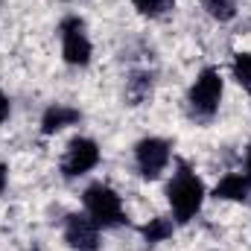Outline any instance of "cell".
I'll list each match as a JSON object with an SVG mask.
<instances>
[{"instance_id": "obj_7", "label": "cell", "mask_w": 251, "mask_h": 251, "mask_svg": "<svg viewBox=\"0 0 251 251\" xmlns=\"http://www.w3.org/2000/svg\"><path fill=\"white\" fill-rule=\"evenodd\" d=\"M64 243L76 251L100 249V225L88 213H70L64 219Z\"/></svg>"}, {"instance_id": "obj_6", "label": "cell", "mask_w": 251, "mask_h": 251, "mask_svg": "<svg viewBox=\"0 0 251 251\" xmlns=\"http://www.w3.org/2000/svg\"><path fill=\"white\" fill-rule=\"evenodd\" d=\"M100 164V146L91 137H73L64 149L62 158V173L64 178H79L85 173H91Z\"/></svg>"}, {"instance_id": "obj_13", "label": "cell", "mask_w": 251, "mask_h": 251, "mask_svg": "<svg viewBox=\"0 0 251 251\" xmlns=\"http://www.w3.org/2000/svg\"><path fill=\"white\" fill-rule=\"evenodd\" d=\"M201 3H204L207 15H210L213 21H222V24L237 15V0H201Z\"/></svg>"}, {"instance_id": "obj_15", "label": "cell", "mask_w": 251, "mask_h": 251, "mask_svg": "<svg viewBox=\"0 0 251 251\" xmlns=\"http://www.w3.org/2000/svg\"><path fill=\"white\" fill-rule=\"evenodd\" d=\"M9 111H12V102H9V97L0 91V126L9 120Z\"/></svg>"}, {"instance_id": "obj_2", "label": "cell", "mask_w": 251, "mask_h": 251, "mask_svg": "<svg viewBox=\"0 0 251 251\" xmlns=\"http://www.w3.org/2000/svg\"><path fill=\"white\" fill-rule=\"evenodd\" d=\"M222 73L216 67H204L196 82L190 85V94H187V105H190V114L196 120H210L216 111H219V102H222Z\"/></svg>"}, {"instance_id": "obj_14", "label": "cell", "mask_w": 251, "mask_h": 251, "mask_svg": "<svg viewBox=\"0 0 251 251\" xmlns=\"http://www.w3.org/2000/svg\"><path fill=\"white\" fill-rule=\"evenodd\" d=\"M131 3H134V9H137L140 15H149V18L161 15V12L170 6V0H131Z\"/></svg>"}, {"instance_id": "obj_9", "label": "cell", "mask_w": 251, "mask_h": 251, "mask_svg": "<svg viewBox=\"0 0 251 251\" xmlns=\"http://www.w3.org/2000/svg\"><path fill=\"white\" fill-rule=\"evenodd\" d=\"M249 190H251V184L243 173H228L213 187V196L222 199V201H246L249 199Z\"/></svg>"}, {"instance_id": "obj_17", "label": "cell", "mask_w": 251, "mask_h": 251, "mask_svg": "<svg viewBox=\"0 0 251 251\" xmlns=\"http://www.w3.org/2000/svg\"><path fill=\"white\" fill-rule=\"evenodd\" d=\"M3 190H6V167L0 164V196H3Z\"/></svg>"}, {"instance_id": "obj_3", "label": "cell", "mask_w": 251, "mask_h": 251, "mask_svg": "<svg viewBox=\"0 0 251 251\" xmlns=\"http://www.w3.org/2000/svg\"><path fill=\"white\" fill-rule=\"evenodd\" d=\"M82 204H85V213L100 225V228H117L126 222V210H123V199L102 181L91 184L82 196Z\"/></svg>"}, {"instance_id": "obj_4", "label": "cell", "mask_w": 251, "mask_h": 251, "mask_svg": "<svg viewBox=\"0 0 251 251\" xmlns=\"http://www.w3.org/2000/svg\"><path fill=\"white\" fill-rule=\"evenodd\" d=\"M170 158H173V146L164 137H143L134 146V164H137L140 178H146V181H158L161 173L167 170Z\"/></svg>"}, {"instance_id": "obj_12", "label": "cell", "mask_w": 251, "mask_h": 251, "mask_svg": "<svg viewBox=\"0 0 251 251\" xmlns=\"http://www.w3.org/2000/svg\"><path fill=\"white\" fill-rule=\"evenodd\" d=\"M231 70H234L237 85L251 94V53H234V64H231Z\"/></svg>"}, {"instance_id": "obj_5", "label": "cell", "mask_w": 251, "mask_h": 251, "mask_svg": "<svg viewBox=\"0 0 251 251\" xmlns=\"http://www.w3.org/2000/svg\"><path fill=\"white\" fill-rule=\"evenodd\" d=\"M59 32H62V56L67 64L73 67H85L94 56V47H91V38L85 32V21L70 15L59 24Z\"/></svg>"}, {"instance_id": "obj_16", "label": "cell", "mask_w": 251, "mask_h": 251, "mask_svg": "<svg viewBox=\"0 0 251 251\" xmlns=\"http://www.w3.org/2000/svg\"><path fill=\"white\" fill-rule=\"evenodd\" d=\"M246 178H249V184H251V146L246 149V173H243Z\"/></svg>"}, {"instance_id": "obj_8", "label": "cell", "mask_w": 251, "mask_h": 251, "mask_svg": "<svg viewBox=\"0 0 251 251\" xmlns=\"http://www.w3.org/2000/svg\"><path fill=\"white\" fill-rule=\"evenodd\" d=\"M79 120H82V111L79 108L56 102V105H50L41 114V134H56V131H62L67 126H76Z\"/></svg>"}, {"instance_id": "obj_10", "label": "cell", "mask_w": 251, "mask_h": 251, "mask_svg": "<svg viewBox=\"0 0 251 251\" xmlns=\"http://www.w3.org/2000/svg\"><path fill=\"white\" fill-rule=\"evenodd\" d=\"M173 231H176V225H173V219H167V216H155V219H149V222L140 228V234H143V240H146L149 246H158V243L170 240Z\"/></svg>"}, {"instance_id": "obj_11", "label": "cell", "mask_w": 251, "mask_h": 251, "mask_svg": "<svg viewBox=\"0 0 251 251\" xmlns=\"http://www.w3.org/2000/svg\"><path fill=\"white\" fill-rule=\"evenodd\" d=\"M126 97L131 100V105H140L152 97V73H134L128 79V88H126Z\"/></svg>"}, {"instance_id": "obj_1", "label": "cell", "mask_w": 251, "mask_h": 251, "mask_svg": "<svg viewBox=\"0 0 251 251\" xmlns=\"http://www.w3.org/2000/svg\"><path fill=\"white\" fill-rule=\"evenodd\" d=\"M167 201L173 207L176 222H181V225H187L190 219H196V213L204 204V184H201V178L190 170L184 161L178 164V173L167 184Z\"/></svg>"}, {"instance_id": "obj_18", "label": "cell", "mask_w": 251, "mask_h": 251, "mask_svg": "<svg viewBox=\"0 0 251 251\" xmlns=\"http://www.w3.org/2000/svg\"><path fill=\"white\" fill-rule=\"evenodd\" d=\"M64 3H70V0H64Z\"/></svg>"}]
</instances>
